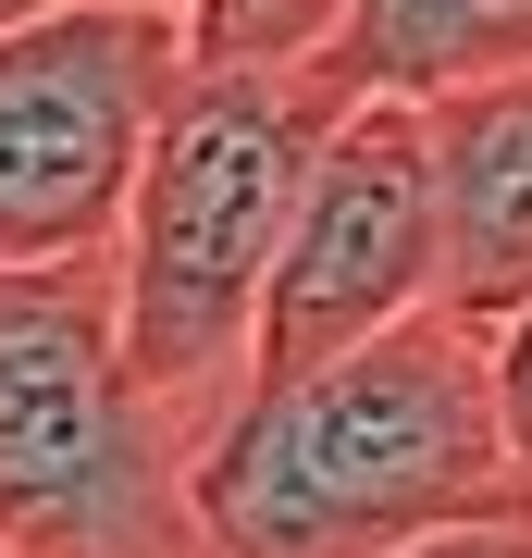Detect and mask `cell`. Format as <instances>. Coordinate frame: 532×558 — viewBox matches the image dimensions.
I'll list each match as a JSON object with an SVG mask.
<instances>
[{
	"mask_svg": "<svg viewBox=\"0 0 532 558\" xmlns=\"http://www.w3.org/2000/svg\"><path fill=\"white\" fill-rule=\"evenodd\" d=\"M186 484L211 558H396L532 497L508 410H495V348L458 311H421L310 373L236 385Z\"/></svg>",
	"mask_w": 532,
	"mask_h": 558,
	"instance_id": "1",
	"label": "cell"
},
{
	"mask_svg": "<svg viewBox=\"0 0 532 558\" xmlns=\"http://www.w3.org/2000/svg\"><path fill=\"white\" fill-rule=\"evenodd\" d=\"M359 112L335 62H186L174 112L149 137L137 211L112 236V299H124V360L186 435H211L248 385L260 348V286H273L285 211L310 186L322 137Z\"/></svg>",
	"mask_w": 532,
	"mask_h": 558,
	"instance_id": "2",
	"label": "cell"
},
{
	"mask_svg": "<svg viewBox=\"0 0 532 558\" xmlns=\"http://www.w3.org/2000/svg\"><path fill=\"white\" fill-rule=\"evenodd\" d=\"M198 435L124 360L112 260H0V558H211Z\"/></svg>",
	"mask_w": 532,
	"mask_h": 558,
	"instance_id": "3",
	"label": "cell"
},
{
	"mask_svg": "<svg viewBox=\"0 0 532 558\" xmlns=\"http://www.w3.org/2000/svg\"><path fill=\"white\" fill-rule=\"evenodd\" d=\"M186 62V0H62L0 38V260H112Z\"/></svg>",
	"mask_w": 532,
	"mask_h": 558,
	"instance_id": "4",
	"label": "cell"
},
{
	"mask_svg": "<svg viewBox=\"0 0 532 558\" xmlns=\"http://www.w3.org/2000/svg\"><path fill=\"white\" fill-rule=\"evenodd\" d=\"M421 311H446L434 137H421V100H359L335 137H322L310 186H297V211H285L248 385L347 360V348H372V336H396V323H421Z\"/></svg>",
	"mask_w": 532,
	"mask_h": 558,
	"instance_id": "5",
	"label": "cell"
},
{
	"mask_svg": "<svg viewBox=\"0 0 532 558\" xmlns=\"http://www.w3.org/2000/svg\"><path fill=\"white\" fill-rule=\"evenodd\" d=\"M421 137H434V211H446V311L495 336L532 299V75L421 100Z\"/></svg>",
	"mask_w": 532,
	"mask_h": 558,
	"instance_id": "6",
	"label": "cell"
},
{
	"mask_svg": "<svg viewBox=\"0 0 532 558\" xmlns=\"http://www.w3.org/2000/svg\"><path fill=\"white\" fill-rule=\"evenodd\" d=\"M322 62L359 100H446L483 75H532V0H347Z\"/></svg>",
	"mask_w": 532,
	"mask_h": 558,
	"instance_id": "7",
	"label": "cell"
},
{
	"mask_svg": "<svg viewBox=\"0 0 532 558\" xmlns=\"http://www.w3.org/2000/svg\"><path fill=\"white\" fill-rule=\"evenodd\" d=\"M483 348H495V410H508V447H520V472H532V299L495 323Z\"/></svg>",
	"mask_w": 532,
	"mask_h": 558,
	"instance_id": "8",
	"label": "cell"
},
{
	"mask_svg": "<svg viewBox=\"0 0 532 558\" xmlns=\"http://www.w3.org/2000/svg\"><path fill=\"white\" fill-rule=\"evenodd\" d=\"M396 558H532V497L495 509V521H458V534H421V546H396Z\"/></svg>",
	"mask_w": 532,
	"mask_h": 558,
	"instance_id": "9",
	"label": "cell"
},
{
	"mask_svg": "<svg viewBox=\"0 0 532 558\" xmlns=\"http://www.w3.org/2000/svg\"><path fill=\"white\" fill-rule=\"evenodd\" d=\"M38 13H62V0H0V38H13V25H38Z\"/></svg>",
	"mask_w": 532,
	"mask_h": 558,
	"instance_id": "10",
	"label": "cell"
}]
</instances>
